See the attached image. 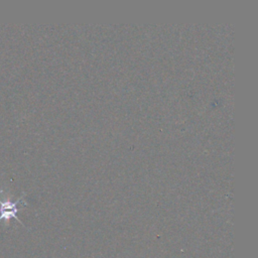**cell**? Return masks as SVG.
<instances>
[{
    "label": "cell",
    "instance_id": "6da1fadb",
    "mask_svg": "<svg viewBox=\"0 0 258 258\" xmlns=\"http://www.w3.org/2000/svg\"><path fill=\"white\" fill-rule=\"evenodd\" d=\"M25 196L26 194L23 192L16 201H12L5 190L0 188V222L4 221L7 223L10 219H15L17 222L22 224L20 219L17 218V212L19 211V207L27 206V203L24 201Z\"/></svg>",
    "mask_w": 258,
    "mask_h": 258
}]
</instances>
